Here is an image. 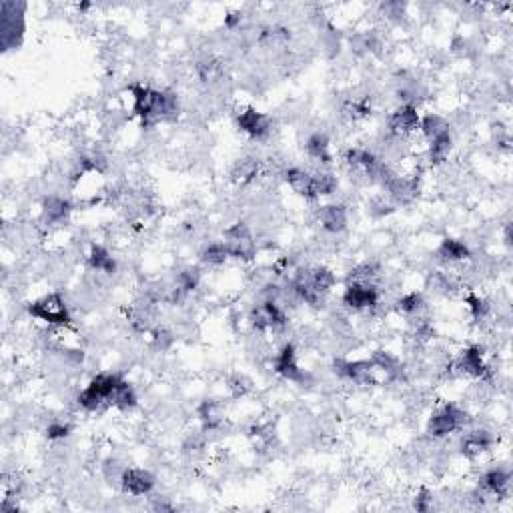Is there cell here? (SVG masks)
<instances>
[{"instance_id": "6da1fadb", "label": "cell", "mask_w": 513, "mask_h": 513, "mask_svg": "<svg viewBox=\"0 0 513 513\" xmlns=\"http://www.w3.org/2000/svg\"><path fill=\"white\" fill-rule=\"evenodd\" d=\"M131 93L135 98V112L140 117L142 126H151L161 119H169L179 110L174 93H158L142 84H133Z\"/></svg>"}, {"instance_id": "7a4b0ae2", "label": "cell", "mask_w": 513, "mask_h": 513, "mask_svg": "<svg viewBox=\"0 0 513 513\" xmlns=\"http://www.w3.org/2000/svg\"><path fill=\"white\" fill-rule=\"evenodd\" d=\"M121 383V377L117 373H101L93 377V381L78 395V403L87 411H96L105 403H110L112 393Z\"/></svg>"}, {"instance_id": "3957f363", "label": "cell", "mask_w": 513, "mask_h": 513, "mask_svg": "<svg viewBox=\"0 0 513 513\" xmlns=\"http://www.w3.org/2000/svg\"><path fill=\"white\" fill-rule=\"evenodd\" d=\"M29 313L32 317L48 323V325H68L70 323L68 307H66L64 299L59 293H50V295L31 303Z\"/></svg>"}, {"instance_id": "277c9868", "label": "cell", "mask_w": 513, "mask_h": 513, "mask_svg": "<svg viewBox=\"0 0 513 513\" xmlns=\"http://www.w3.org/2000/svg\"><path fill=\"white\" fill-rule=\"evenodd\" d=\"M467 421L469 415L463 409H459L457 405H445L431 415V419L427 423V433L431 437H445L461 429Z\"/></svg>"}, {"instance_id": "5b68a950", "label": "cell", "mask_w": 513, "mask_h": 513, "mask_svg": "<svg viewBox=\"0 0 513 513\" xmlns=\"http://www.w3.org/2000/svg\"><path fill=\"white\" fill-rule=\"evenodd\" d=\"M225 247L229 251V257L241 259V261H251L257 253L255 239L251 235L249 227L245 223H237L225 231Z\"/></svg>"}, {"instance_id": "8992f818", "label": "cell", "mask_w": 513, "mask_h": 513, "mask_svg": "<svg viewBox=\"0 0 513 513\" xmlns=\"http://www.w3.org/2000/svg\"><path fill=\"white\" fill-rule=\"evenodd\" d=\"M22 10L16 2H2V47L4 50L16 47L22 36Z\"/></svg>"}, {"instance_id": "52a82bcc", "label": "cell", "mask_w": 513, "mask_h": 513, "mask_svg": "<svg viewBox=\"0 0 513 513\" xmlns=\"http://www.w3.org/2000/svg\"><path fill=\"white\" fill-rule=\"evenodd\" d=\"M379 301V293L373 285H363V283H349L345 293H343V303L353 309V311H367L373 309Z\"/></svg>"}, {"instance_id": "ba28073f", "label": "cell", "mask_w": 513, "mask_h": 513, "mask_svg": "<svg viewBox=\"0 0 513 513\" xmlns=\"http://www.w3.org/2000/svg\"><path fill=\"white\" fill-rule=\"evenodd\" d=\"M335 371L357 385H373L377 373L371 361H337Z\"/></svg>"}, {"instance_id": "9c48e42d", "label": "cell", "mask_w": 513, "mask_h": 513, "mask_svg": "<svg viewBox=\"0 0 513 513\" xmlns=\"http://www.w3.org/2000/svg\"><path fill=\"white\" fill-rule=\"evenodd\" d=\"M345 161H347L349 167H353L357 171H363L367 177H371V179H383V174L387 171V167L373 153H369L365 149H351V151H347Z\"/></svg>"}, {"instance_id": "30bf717a", "label": "cell", "mask_w": 513, "mask_h": 513, "mask_svg": "<svg viewBox=\"0 0 513 513\" xmlns=\"http://www.w3.org/2000/svg\"><path fill=\"white\" fill-rule=\"evenodd\" d=\"M121 487L128 496H147L155 487V475L144 469H125L121 475Z\"/></svg>"}, {"instance_id": "8fae6325", "label": "cell", "mask_w": 513, "mask_h": 513, "mask_svg": "<svg viewBox=\"0 0 513 513\" xmlns=\"http://www.w3.org/2000/svg\"><path fill=\"white\" fill-rule=\"evenodd\" d=\"M251 325L255 329H277L285 325V313L281 311L275 301H267L263 305L255 307L249 315Z\"/></svg>"}, {"instance_id": "7c38bea8", "label": "cell", "mask_w": 513, "mask_h": 513, "mask_svg": "<svg viewBox=\"0 0 513 513\" xmlns=\"http://www.w3.org/2000/svg\"><path fill=\"white\" fill-rule=\"evenodd\" d=\"M419 114L413 105H403L389 117V128L395 135H409L419 128Z\"/></svg>"}, {"instance_id": "4fadbf2b", "label": "cell", "mask_w": 513, "mask_h": 513, "mask_svg": "<svg viewBox=\"0 0 513 513\" xmlns=\"http://www.w3.org/2000/svg\"><path fill=\"white\" fill-rule=\"evenodd\" d=\"M237 123H239V128H241L243 133H247V135L255 137V139L265 137V135L269 133V128H271V119H269L267 114H263V112H259V110L255 109L243 110V112L237 117Z\"/></svg>"}, {"instance_id": "5bb4252c", "label": "cell", "mask_w": 513, "mask_h": 513, "mask_svg": "<svg viewBox=\"0 0 513 513\" xmlns=\"http://www.w3.org/2000/svg\"><path fill=\"white\" fill-rule=\"evenodd\" d=\"M275 371L283 375L285 379H289V381H297V383L305 381V373L297 365L295 347L293 345H285L281 349V353L275 359Z\"/></svg>"}, {"instance_id": "9a60e30c", "label": "cell", "mask_w": 513, "mask_h": 513, "mask_svg": "<svg viewBox=\"0 0 513 513\" xmlns=\"http://www.w3.org/2000/svg\"><path fill=\"white\" fill-rule=\"evenodd\" d=\"M457 369H461V373L471 375V377H485L487 373V365L483 361V353L479 347H467L459 353L457 359Z\"/></svg>"}, {"instance_id": "2e32d148", "label": "cell", "mask_w": 513, "mask_h": 513, "mask_svg": "<svg viewBox=\"0 0 513 513\" xmlns=\"http://www.w3.org/2000/svg\"><path fill=\"white\" fill-rule=\"evenodd\" d=\"M319 223L329 233H341L347 227V211L343 205H323L317 213Z\"/></svg>"}, {"instance_id": "e0dca14e", "label": "cell", "mask_w": 513, "mask_h": 513, "mask_svg": "<svg viewBox=\"0 0 513 513\" xmlns=\"http://www.w3.org/2000/svg\"><path fill=\"white\" fill-rule=\"evenodd\" d=\"M493 445V436L485 429L469 431L461 441V453L466 457H477Z\"/></svg>"}, {"instance_id": "ac0fdd59", "label": "cell", "mask_w": 513, "mask_h": 513, "mask_svg": "<svg viewBox=\"0 0 513 513\" xmlns=\"http://www.w3.org/2000/svg\"><path fill=\"white\" fill-rule=\"evenodd\" d=\"M510 483H512V473L507 469H501V467H496V469H489L482 479V487L485 491L493 493V496H505L507 489H510Z\"/></svg>"}, {"instance_id": "d6986e66", "label": "cell", "mask_w": 513, "mask_h": 513, "mask_svg": "<svg viewBox=\"0 0 513 513\" xmlns=\"http://www.w3.org/2000/svg\"><path fill=\"white\" fill-rule=\"evenodd\" d=\"M285 181L289 183V187L295 191L297 195L301 197H307V199H315V185H313V174L311 172L303 171V169H289L285 172Z\"/></svg>"}, {"instance_id": "ffe728a7", "label": "cell", "mask_w": 513, "mask_h": 513, "mask_svg": "<svg viewBox=\"0 0 513 513\" xmlns=\"http://www.w3.org/2000/svg\"><path fill=\"white\" fill-rule=\"evenodd\" d=\"M437 257L443 259V261H449V263H455V261H466L471 257V251L467 247L466 243L457 241V239H443L439 249H437Z\"/></svg>"}, {"instance_id": "44dd1931", "label": "cell", "mask_w": 513, "mask_h": 513, "mask_svg": "<svg viewBox=\"0 0 513 513\" xmlns=\"http://www.w3.org/2000/svg\"><path fill=\"white\" fill-rule=\"evenodd\" d=\"M293 291H295L297 297H299L301 301L309 303L313 307H319V303H321L323 297H325L321 295V293L313 287V283L309 281V277H307V271L299 273V277H297L295 283H293Z\"/></svg>"}, {"instance_id": "7402d4cb", "label": "cell", "mask_w": 513, "mask_h": 513, "mask_svg": "<svg viewBox=\"0 0 513 513\" xmlns=\"http://www.w3.org/2000/svg\"><path fill=\"white\" fill-rule=\"evenodd\" d=\"M70 211V205L68 201H64L61 197H48L43 202V215L47 218L48 223H59L63 221Z\"/></svg>"}, {"instance_id": "603a6c76", "label": "cell", "mask_w": 513, "mask_h": 513, "mask_svg": "<svg viewBox=\"0 0 513 513\" xmlns=\"http://www.w3.org/2000/svg\"><path fill=\"white\" fill-rule=\"evenodd\" d=\"M259 167H261V163H259V158H255V156L239 158V161L235 163L233 172H231V174H233L235 181H239V183H247V181H251V179H255V177H257Z\"/></svg>"}, {"instance_id": "cb8c5ba5", "label": "cell", "mask_w": 513, "mask_h": 513, "mask_svg": "<svg viewBox=\"0 0 513 513\" xmlns=\"http://www.w3.org/2000/svg\"><path fill=\"white\" fill-rule=\"evenodd\" d=\"M307 277H309V281L313 283V287H315L321 295H327V293L333 289V285H335V275H333V271L327 269V267H315L311 271H307Z\"/></svg>"}, {"instance_id": "d4e9b609", "label": "cell", "mask_w": 513, "mask_h": 513, "mask_svg": "<svg viewBox=\"0 0 513 513\" xmlns=\"http://www.w3.org/2000/svg\"><path fill=\"white\" fill-rule=\"evenodd\" d=\"M451 142H453V140H451L449 131H445V133L437 135L436 139H431V147H429V161H431L433 165L443 163V161L449 156Z\"/></svg>"}, {"instance_id": "484cf974", "label": "cell", "mask_w": 513, "mask_h": 513, "mask_svg": "<svg viewBox=\"0 0 513 513\" xmlns=\"http://www.w3.org/2000/svg\"><path fill=\"white\" fill-rule=\"evenodd\" d=\"M89 261H91V267L94 271H101V273H107V275H112L117 271V261L110 257V253L105 247H98V245L93 247Z\"/></svg>"}, {"instance_id": "4316f807", "label": "cell", "mask_w": 513, "mask_h": 513, "mask_svg": "<svg viewBox=\"0 0 513 513\" xmlns=\"http://www.w3.org/2000/svg\"><path fill=\"white\" fill-rule=\"evenodd\" d=\"M110 405H114L119 409H131V407H135L137 405V393H135L133 385L121 379V383L117 385L114 393H112Z\"/></svg>"}, {"instance_id": "83f0119b", "label": "cell", "mask_w": 513, "mask_h": 513, "mask_svg": "<svg viewBox=\"0 0 513 513\" xmlns=\"http://www.w3.org/2000/svg\"><path fill=\"white\" fill-rule=\"evenodd\" d=\"M307 153L313 156L315 161H321V163H329L331 155H329V139H327L325 133H315L307 140Z\"/></svg>"}, {"instance_id": "f1b7e54d", "label": "cell", "mask_w": 513, "mask_h": 513, "mask_svg": "<svg viewBox=\"0 0 513 513\" xmlns=\"http://www.w3.org/2000/svg\"><path fill=\"white\" fill-rule=\"evenodd\" d=\"M419 128L429 140L436 139L437 135H441V133H445V131H449V126L445 123V119H441L439 114H427L425 119H421Z\"/></svg>"}, {"instance_id": "f546056e", "label": "cell", "mask_w": 513, "mask_h": 513, "mask_svg": "<svg viewBox=\"0 0 513 513\" xmlns=\"http://www.w3.org/2000/svg\"><path fill=\"white\" fill-rule=\"evenodd\" d=\"M229 259V251L225 243H211L201 253V261L207 265H223Z\"/></svg>"}, {"instance_id": "4dcf8cb0", "label": "cell", "mask_w": 513, "mask_h": 513, "mask_svg": "<svg viewBox=\"0 0 513 513\" xmlns=\"http://www.w3.org/2000/svg\"><path fill=\"white\" fill-rule=\"evenodd\" d=\"M199 281H201V271H199L197 267H187V269H183V271L179 273V277H177V289L183 291V293L195 291L197 285H199Z\"/></svg>"}, {"instance_id": "1f68e13d", "label": "cell", "mask_w": 513, "mask_h": 513, "mask_svg": "<svg viewBox=\"0 0 513 513\" xmlns=\"http://www.w3.org/2000/svg\"><path fill=\"white\" fill-rule=\"evenodd\" d=\"M313 185H315V195L323 197V195H331L337 188V179L329 172H317L313 174Z\"/></svg>"}, {"instance_id": "d6a6232c", "label": "cell", "mask_w": 513, "mask_h": 513, "mask_svg": "<svg viewBox=\"0 0 513 513\" xmlns=\"http://www.w3.org/2000/svg\"><path fill=\"white\" fill-rule=\"evenodd\" d=\"M199 417H201L205 429H215L218 423H221V411L215 403L207 401V403L201 405L199 409Z\"/></svg>"}, {"instance_id": "836d02e7", "label": "cell", "mask_w": 513, "mask_h": 513, "mask_svg": "<svg viewBox=\"0 0 513 513\" xmlns=\"http://www.w3.org/2000/svg\"><path fill=\"white\" fill-rule=\"evenodd\" d=\"M467 307H469V311H471V315H473V319H477V321L485 319V317H487V313H489V303L477 295L467 297Z\"/></svg>"}, {"instance_id": "e575fe53", "label": "cell", "mask_w": 513, "mask_h": 513, "mask_svg": "<svg viewBox=\"0 0 513 513\" xmlns=\"http://www.w3.org/2000/svg\"><path fill=\"white\" fill-rule=\"evenodd\" d=\"M397 307L405 315H413V313H417L423 307V297L419 293H409V295L401 297V301H399Z\"/></svg>"}, {"instance_id": "d590c367", "label": "cell", "mask_w": 513, "mask_h": 513, "mask_svg": "<svg viewBox=\"0 0 513 513\" xmlns=\"http://www.w3.org/2000/svg\"><path fill=\"white\" fill-rule=\"evenodd\" d=\"M375 275H377V269H375L373 265H359L357 269L351 271V281L353 283H363V285H371Z\"/></svg>"}, {"instance_id": "8d00e7d4", "label": "cell", "mask_w": 513, "mask_h": 513, "mask_svg": "<svg viewBox=\"0 0 513 513\" xmlns=\"http://www.w3.org/2000/svg\"><path fill=\"white\" fill-rule=\"evenodd\" d=\"M199 75L205 82H209V80H213V78H217L221 75V66L217 63H202L199 64Z\"/></svg>"}, {"instance_id": "74e56055", "label": "cell", "mask_w": 513, "mask_h": 513, "mask_svg": "<svg viewBox=\"0 0 513 513\" xmlns=\"http://www.w3.org/2000/svg\"><path fill=\"white\" fill-rule=\"evenodd\" d=\"M231 389H233V393L237 397L239 395H245L251 389V381L247 377H243V375H237L233 381H231Z\"/></svg>"}, {"instance_id": "f35d334b", "label": "cell", "mask_w": 513, "mask_h": 513, "mask_svg": "<svg viewBox=\"0 0 513 513\" xmlns=\"http://www.w3.org/2000/svg\"><path fill=\"white\" fill-rule=\"evenodd\" d=\"M68 425H63V423H52L47 429V437L48 439H63V437L68 436Z\"/></svg>"}, {"instance_id": "ab89813d", "label": "cell", "mask_w": 513, "mask_h": 513, "mask_svg": "<svg viewBox=\"0 0 513 513\" xmlns=\"http://www.w3.org/2000/svg\"><path fill=\"white\" fill-rule=\"evenodd\" d=\"M429 505H431V493L427 489H421L419 496L415 498V510L417 512H429Z\"/></svg>"}]
</instances>
